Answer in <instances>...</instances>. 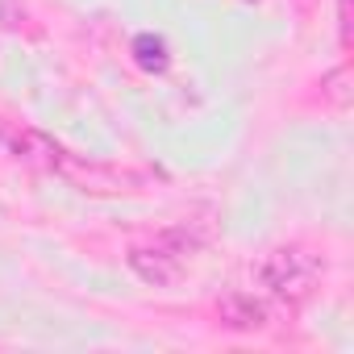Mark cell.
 Returning a JSON list of instances; mask_svg holds the SVG:
<instances>
[{
  "mask_svg": "<svg viewBox=\"0 0 354 354\" xmlns=\"http://www.w3.org/2000/svg\"><path fill=\"white\" fill-rule=\"evenodd\" d=\"M337 30H342V42H350V0H337Z\"/></svg>",
  "mask_w": 354,
  "mask_h": 354,
  "instance_id": "6",
  "label": "cell"
},
{
  "mask_svg": "<svg viewBox=\"0 0 354 354\" xmlns=\"http://www.w3.org/2000/svg\"><path fill=\"white\" fill-rule=\"evenodd\" d=\"M0 150L13 162H21L30 171H42V175H59V180H67L84 192H129V188L142 184V175L117 171L109 162H92L84 154H71L50 133L34 129L26 121H9V117H0Z\"/></svg>",
  "mask_w": 354,
  "mask_h": 354,
  "instance_id": "1",
  "label": "cell"
},
{
  "mask_svg": "<svg viewBox=\"0 0 354 354\" xmlns=\"http://www.w3.org/2000/svg\"><path fill=\"white\" fill-rule=\"evenodd\" d=\"M133 63L150 75H162L171 67V55H167V42L158 34H138L133 38Z\"/></svg>",
  "mask_w": 354,
  "mask_h": 354,
  "instance_id": "5",
  "label": "cell"
},
{
  "mask_svg": "<svg viewBox=\"0 0 354 354\" xmlns=\"http://www.w3.org/2000/svg\"><path fill=\"white\" fill-rule=\"evenodd\" d=\"M321 279H325V254L300 242L275 246L254 263V283L263 288L267 300L283 308H300L304 300H313L321 292Z\"/></svg>",
  "mask_w": 354,
  "mask_h": 354,
  "instance_id": "3",
  "label": "cell"
},
{
  "mask_svg": "<svg viewBox=\"0 0 354 354\" xmlns=\"http://www.w3.org/2000/svg\"><path fill=\"white\" fill-rule=\"evenodd\" d=\"M217 317H221V325L234 329V333H259V329L271 325V308H267V300L254 296V292H225V296L217 300Z\"/></svg>",
  "mask_w": 354,
  "mask_h": 354,
  "instance_id": "4",
  "label": "cell"
},
{
  "mask_svg": "<svg viewBox=\"0 0 354 354\" xmlns=\"http://www.w3.org/2000/svg\"><path fill=\"white\" fill-rule=\"evenodd\" d=\"M205 246H209V230H205L201 221H184V225H167V230H158L154 238L129 246L125 263H129V271H133L142 283H150V288H171V283L184 279L188 263H192Z\"/></svg>",
  "mask_w": 354,
  "mask_h": 354,
  "instance_id": "2",
  "label": "cell"
}]
</instances>
